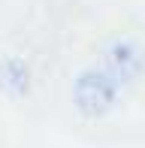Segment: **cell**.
Masks as SVG:
<instances>
[{
	"label": "cell",
	"instance_id": "obj_1",
	"mask_svg": "<svg viewBox=\"0 0 145 148\" xmlns=\"http://www.w3.org/2000/svg\"><path fill=\"white\" fill-rule=\"evenodd\" d=\"M115 79H109L106 73H94L85 70L76 79V88H72V100H76V109L85 118H103L115 103Z\"/></svg>",
	"mask_w": 145,
	"mask_h": 148
}]
</instances>
